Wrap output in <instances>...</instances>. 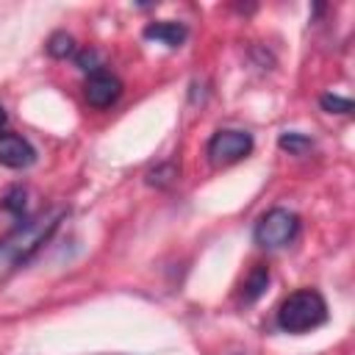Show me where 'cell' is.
Listing matches in <instances>:
<instances>
[{"label": "cell", "mask_w": 355, "mask_h": 355, "mask_svg": "<svg viewBox=\"0 0 355 355\" xmlns=\"http://www.w3.org/2000/svg\"><path fill=\"white\" fill-rule=\"evenodd\" d=\"M275 322L286 333L316 330L327 322V300L316 288H297L277 305Z\"/></svg>", "instance_id": "cell-1"}, {"label": "cell", "mask_w": 355, "mask_h": 355, "mask_svg": "<svg viewBox=\"0 0 355 355\" xmlns=\"http://www.w3.org/2000/svg\"><path fill=\"white\" fill-rule=\"evenodd\" d=\"M61 216L64 214H55V216H47V219H22V222H17L14 230L0 241V255L8 258L14 266L25 263L53 236Z\"/></svg>", "instance_id": "cell-2"}, {"label": "cell", "mask_w": 355, "mask_h": 355, "mask_svg": "<svg viewBox=\"0 0 355 355\" xmlns=\"http://www.w3.org/2000/svg\"><path fill=\"white\" fill-rule=\"evenodd\" d=\"M297 233H300V216L288 208H272L255 222L252 239L263 250H280V247L291 244L297 239Z\"/></svg>", "instance_id": "cell-3"}, {"label": "cell", "mask_w": 355, "mask_h": 355, "mask_svg": "<svg viewBox=\"0 0 355 355\" xmlns=\"http://www.w3.org/2000/svg\"><path fill=\"white\" fill-rule=\"evenodd\" d=\"M252 153V136L247 130H216L211 139H208V147H205V155H208V164L211 166H230V164H239L241 158H247Z\"/></svg>", "instance_id": "cell-4"}, {"label": "cell", "mask_w": 355, "mask_h": 355, "mask_svg": "<svg viewBox=\"0 0 355 355\" xmlns=\"http://www.w3.org/2000/svg\"><path fill=\"white\" fill-rule=\"evenodd\" d=\"M83 97L92 108H108L122 97V80L105 69L92 72L83 83Z\"/></svg>", "instance_id": "cell-5"}, {"label": "cell", "mask_w": 355, "mask_h": 355, "mask_svg": "<svg viewBox=\"0 0 355 355\" xmlns=\"http://www.w3.org/2000/svg\"><path fill=\"white\" fill-rule=\"evenodd\" d=\"M36 161V147L19 136V133H11V130H3L0 133V164L8 166V169H25Z\"/></svg>", "instance_id": "cell-6"}, {"label": "cell", "mask_w": 355, "mask_h": 355, "mask_svg": "<svg viewBox=\"0 0 355 355\" xmlns=\"http://www.w3.org/2000/svg\"><path fill=\"white\" fill-rule=\"evenodd\" d=\"M189 36V28L183 22H175V19H161V22H147L144 25V39H155L166 47H180Z\"/></svg>", "instance_id": "cell-7"}, {"label": "cell", "mask_w": 355, "mask_h": 355, "mask_svg": "<svg viewBox=\"0 0 355 355\" xmlns=\"http://www.w3.org/2000/svg\"><path fill=\"white\" fill-rule=\"evenodd\" d=\"M266 286H269V266L255 263V266H252V272L247 275L244 286H241V302H244V305H252V302L263 294V288H266Z\"/></svg>", "instance_id": "cell-8"}, {"label": "cell", "mask_w": 355, "mask_h": 355, "mask_svg": "<svg viewBox=\"0 0 355 355\" xmlns=\"http://www.w3.org/2000/svg\"><path fill=\"white\" fill-rule=\"evenodd\" d=\"M44 50H47V55H53V58H69V55H75V39L67 33V31H55L50 39H47V44H44Z\"/></svg>", "instance_id": "cell-9"}, {"label": "cell", "mask_w": 355, "mask_h": 355, "mask_svg": "<svg viewBox=\"0 0 355 355\" xmlns=\"http://www.w3.org/2000/svg\"><path fill=\"white\" fill-rule=\"evenodd\" d=\"M277 147H280V150H286L288 155H305L308 150H313V141H311L308 136H302V133L288 130V133H280Z\"/></svg>", "instance_id": "cell-10"}, {"label": "cell", "mask_w": 355, "mask_h": 355, "mask_svg": "<svg viewBox=\"0 0 355 355\" xmlns=\"http://www.w3.org/2000/svg\"><path fill=\"white\" fill-rule=\"evenodd\" d=\"M3 208H6L8 214H14V219H17V222L28 219V208H25V189L14 186V189L3 197Z\"/></svg>", "instance_id": "cell-11"}, {"label": "cell", "mask_w": 355, "mask_h": 355, "mask_svg": "<svg viewBox=\"0 0 355 355\" xmlns=\"http://www.w3.org/2000/svg\"><path fill=\"white\" fill-rule=\"evenodd\" d=\"M178 178V166L175 164H161V166H155L153 172H147V183L150 186H169L172 180Z\"/></svg>", "instance_id": "cell-12"}, {"label": "cell", "mask_w": 355, "mask_h": 355, "mask_svg": "<svg viewBox=\"0 0 355 355\" xmlns=\"http://www.w3.org/2000/svg\"><path fill=\"white\" fill-rule=\"evenodd\" d=\"M319 105L327 111V114H352V100L349 97H338V94H324L319 100Z\"/></svg>", "instance_id": "cell-13"}, {"label": "cell", "mask_w": 355, "mask_h": 355, "mask_svg": "<svg viewBox=\"0 0 355 355\" xmlns=\"http://www.w3.org/2000/svg\"><path fill=\"white\" fill-rule=\"evenodd\" d=\"M75 64H78L83 72H89V75H92V72H100V67H103V64H100V53H97L94 47L80 50V53L75 55Z\"/></svg>", "instance_id": "cell-14"}, {"label": "cell", "mask_w": 355, "mask_h": 355, "mask_svg": "<svg viewBox=\"0 0 355 355\" xmlns=\"http://www.w3.org/2000/svg\"><path fill=\"white\" fill-rule=\"evenodd\" d=\"M8 122V114H6V108H3V103H0V128Z\"/></svg>", "instance_id": "cell-15"}]
</instances>
